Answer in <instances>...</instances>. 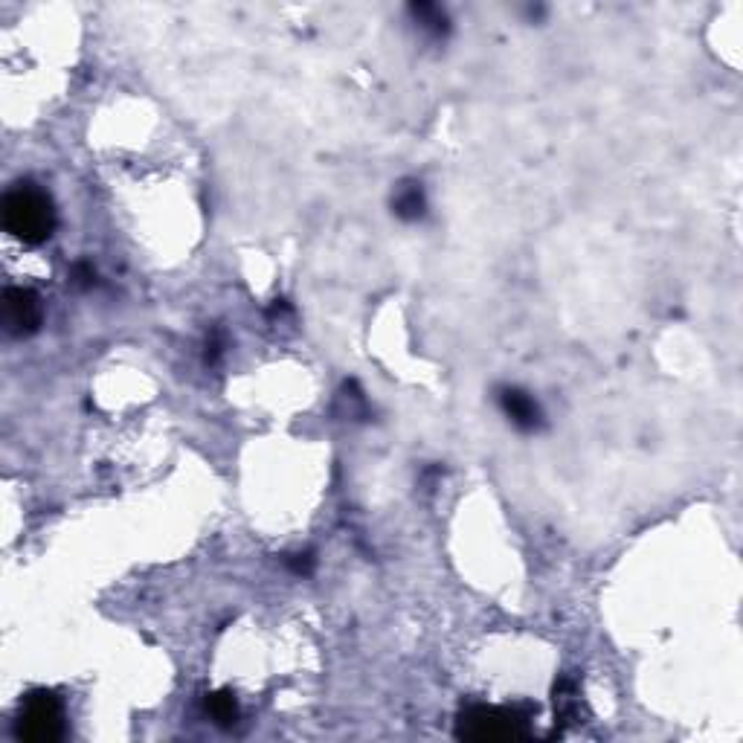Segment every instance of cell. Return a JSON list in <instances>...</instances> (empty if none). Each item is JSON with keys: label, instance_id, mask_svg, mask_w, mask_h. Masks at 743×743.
I'll return each mask as SVG.
<instances>
[{"label": "cell", "instance_id": "4", "mask_svg": "<svg viewBox=\"0 0 743 743\" xmlns=\"http://www.w3.org/2000/svg\"><path fill=\"white\" fill-rule=\"evenodd\" d=\"M3 323L12 337H32L44 323V302L32 288H6Z\"/></svg>", "mask_w": 743, "mask_h": 743}, {"label": "cell", "instance_id": "5", "mask_svg": "<svg viewBox=\"0 0 743 743\" xmlns=\"http://www.w3.org/2000/svg\"><path fill=\"white\" fill-rule=\"evenodd\" d=\"M497 407L523 433H537L543 427V410L526 389L500 387L497 389Z\"/></svg>", "mask_w": 743, "mask_h": 743}, {"label": "cell", "instance_id": "3", "mask_svg": "<svg viewBox=\"0 0 743 743\" xmlns=\"http://www.w3.org/2000/svg\"><path fill=\"white\" fill-rule=\"evenodd\" d=\"M18 738L27 743H56L64 738V706L56 691H32L21 703Z\"/></svg>", "mask_w": 743, "mask_h": 743}, {"label": "cell", "instance_id": "9", "mask_svg": "<svg viewBox=\"0 0 743 743\" xmlns=\"http://www.w3.org/2000/svg\"><path fill=\"white\" fill-rule=\"evenodd\" d=\"M70 282H73L76 288H93V282H96V270L90 268L88 262H76V265L70 268Z\"/></svg>", "mask_w": 743, "mask_h": 743}, {"label": "cell", "instance_id": "1", "mask_svg": "<svg viewBox=\"0 0 743 743\" xmlns=\"http://www.w3.org/2000/svg\"><path fill=\"white\" fill-rule=\"evenodd\" d=\"M3 227L24 244H44L56 230V207L35 183H15L3 195Z\"/></svg>", "mask_w": 743, "mask_h": 743}, {"label": "cell", "instance_id": "8", "mask_svg": "<svg viewBox=\"0 0 743 743\" xmlns=\"http://www.w3.org/2000/svg\"><path fill=\"white\" fill-rule=\"evenodd\" d=\"M207 714L218 726H236L241 709H238V700L230 691H212V694H207Z\"/></svg>", "mask_w": 743, "mask_h": 743}, {"label": "cell", "instance_id": "7", "mask_svg": "<svg viewBox=\"0 0 743 743\" xmlns=\"http://www.w3.org/2000/svg\"><path fill=\"white\" fill-rule=\"evenodd\" d=\"M410 15H413L418 30L424 32L427 38L445 41L447 32H450V18H447L442 6H436V3H410Z\"/></svg>", "mask_w": 743, "mask_h": 743}, {"label": "cell", "instance_id": "2", "mask_svg": "<svg viewBox=\"0 0 743 743\" xmlns=\"http://www.w3.org/2000/svg\"><path fill=\"white\" fill-rule=\"evenodd\" d=\"M456 735L468 741H517L529 735V714L503 706H471L459 714Z\"/></svg>", "mask_w": 743, "mask_h": 743}, {"label": "cell", "instance_id": "6", "mask_svg": "<svg viewBox=\"0 0 743 743\" xmlns=\"http://www.w3.org/2000/svg\"><path fill=\"white\" fill-rule=\"evenodd\" d=\"M392 215L407 221V224H416L427 215V195H424V186L418 180H401L392 192Z\"/></svg>", "mask_w": 743, "mask_h": 743}, {"label": "cell", "instance_id": "10", "mask_svg": "<svg viewBox=\"0 0 743 743\" xmlns=\"http://www.w3.org/2000/svg\"><path fill=\"white\" fill-rule=\"evenodd\" d=\"M221 357H224V337H221V331H212L207 337V343H204V360H207L209 366H215Z\"/></svg>", "mask_w": 743, "mask_h": 743}, {"label": "cell", "instance_id": "11", "mask_svg": "<svg viewBox=\"0 0 743 743\" xmlns=\"http://www.w3.org/2000/svg\"><path fill=\"white\" fill-rule=\"evenodd\" d=\"M314 566H317V558L311 555V552H302V555H291L288 558V569L294 572V575H311L314 572Z\"/></svg>", "mask_w": 743, "mask_h": 743}]
</instances>
